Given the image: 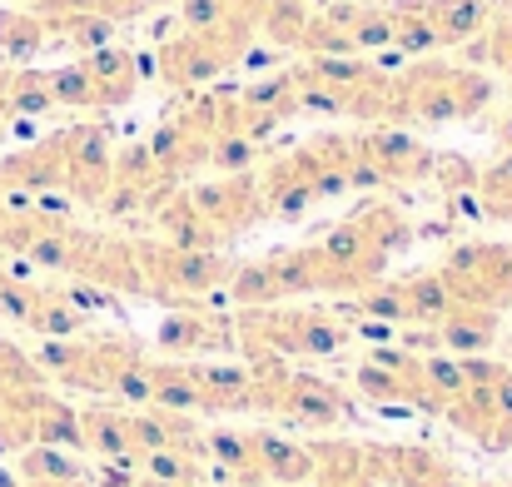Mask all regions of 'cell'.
Masks as SVG:
<instances>
[{
    "label": "cell",
    "mask_w": 512,
    "mask_h": 487,
    "mask_svg": "<svg viewBox=\"0 0 512 487\" xmlns=\"http://www.w3.org/2000/svg\"><path fill=\"white\" fill-rule=\"evenodd\" d=\"M309 0H269V10L259 15V30L269 35V45H304L309 30Z\"/></svg>",
    "instance_id": "2e32d148"
},
{
    "label": "cell",
    "mask_w": 512,
    "mask_h": 487,
    "mask_svg": "<svg viewBox=\"0 0 512 487\" xmlns=\"http://www.w3.org/2000/svg\"><path fill=\"white\" fill-rule=\"evenodd\" d=\"M20 478H25V487H55V483L80 478V468H75L70 453L45 448V443H30V448L20 453Z\"/></svg>",
    "instance_id": "9a60e30c"
},
{
    "label": "cell",
    "mask_w": 512,
    "mask_h": 487,
    "mask_svg": "<svg viewBox=\"0 0 512 487\" xmlns=\"http://www.w3.org/2000/svg\"><path fill=\"white\" fill-rule=\"evenodd\" d=\"M50 105V70H10V115H45Z\"/></svg>",
    "instance_id": "e0dca14e"
},
{
    "label": "cell",
    "mask_w": 512,
    "mask_h": 487,
    "mask_svg": "<svg viewBox=\"0 0 512 487\" xmlns=\"http://www.w3.org/2000/svg\"><path fill=\"white\" fill-rule=\"evenodd\" d=\"M373 453H378V468H383L388 483H398V487H458L453 463H448L443 453H433V448H378V443H373Z\"/></svg>",
    "instance_id": "9c48e42d"
},
{
    "label": "cell",
    "mask_w": 512,
    "mask_h": 487,
    "mask_svg": "<svg viewBox=\"0 0 512 487\" xmlns=\"http://www.w3.org/2000/svg\"><path fill=\"white\" fill-rule=\"evenodd\" d=\"M259 458H264V478L279 487L309 483L314 478V453L304 443H289L279 433H259Z\"/></svg>",
    "instance_id": "4fadbf2b"
},
{
    "label": "cell",
    "mask_w": 512,
    "mask_h": 487,
    "mask_svg": "<svg viewBox=\"0 0 512 487\" xmlns=\"http://www.w3.org/2000/svg\"><path fill=\"white\" fill-rule=\"evenodd\" d=\"M45 40H50V30H45V20L35 10H0V50L10 60L25 65L30 55L45 50Z\"/></svg>",
    "instance_id": "5bb4252c"
},
{
    "label": "cell",
    "mask_w": 512,
    "mask_h": 487,
    "mask_svg": "<svg viewBox=\"0 0 512 487\" xmlns=\"http://www.w3.org/2000/svg\"><path fill=\"white\" fill-rule=\"evenodd\" d=\"M5 189H10V184H5V174H0V194H5Z\"/></svg>",
    "instance_id": "7402d4cb"
},
{
    "label": "cell",
    "mask_w": 512,
    "mask_h": 487,
    "mask_svg": "<svg viewBox=\"0 0 512 487\" xmlns=\"http://www.w3.org/2000/svg\"><path fill=\"white\" fill-rule=\"evenodd\" d=\"M234 343V319L229 314H209V309H174L160 328V348H170L179 358H199V353H224Z\"/></svg>",
    "instance_id": "ba28073f"
},
{
    "label": "cell",
    "mask_w": 512,
    "mask_h": 487,
    "mask_svg": "<svg viewBox=\"0 0 512 487\" xmlns=\"http://www.w3.org/2000/svg\"><path fill=\"white\" fill-rule=\"evenodd\" d=\"M493 105V80L463 65H443V60H423L403 75H393V115L398 120H468L478 110Z\"/></svg>",
    "instance_id": "6da1fadb"
},
{
    "label": "cell",
    "mask_w": 512,
    "mask_h": 487,
    "mask_svg": "<svg viewBox=\"0 0 512 487\" xmlns=\"http://www.w3.org/2000/svg\"><path fill=\"white\" fill-rule=\"evenodd\" d=\"M418 10L428 15L438 45H458L468 35H478L488 25V5L483 0H418Z\"/></svg>",
    "instance_id": "7c38bea8"
},
{
    "label": "cell",
    "mask_w": 512,
    "mask_h": 487,
    "mask_svg": "<svg viewBox=\"0 0 512 487\" xmlns=\"http://www.w3.org/2000/svg\"><path fill=\"white\" fill-rule=\"evenodd\" d=\"M498 324H503V314L498 309H478V304H453L443 319H438V338H443V348H453V353H483V348H493V338H498Z\"/></svg>",
    "instance_id": "8fae6325"
},
{
    "label": "cell",
    "mask_w": 512,
    "mask_h": 487,
    "mask_svg": "<svg viewBox=\"0 0 512 487\" xmlns=\"http://www.w3.org/2000/svg\"><path fill=\"white\" fill-rule=\"evenodd\" d=\"M274 413H284L294 423H309V428H329V423H339L343 413H348V398H343L334 383L289 368V378H284V388L274 398Z\"/></svg>",
    "instance_id": "52a82bcc"
},
{
    "label": "cell",
    "mask_w": 512,
    "mask_h": 487,
    "mask_svg": "<svg viewBox=\"0 0 512 487\" xmlns=\"http://www.w3.org/2000/svg\"><path fill=\"white\" fill-rule=\"evenodd\" d=\"M85 75H90V90H95V110L100 105H125L140 85V60L130 50H90L85 60Z\"/></svg>",
    "instance_id": "30bf717a"
},
{
    "label": "cell",
    "mask_w": 512,
    "mask_h": 487,
    "mask_svg": "<svg viewBox=\"0 0 512 487\" xmlns=\"http://www.w3.org/2000/svg\"><path fill=\"white\" fill-rule=\"evenodd\" d=\"M0 487H25V483H15V478H10V473H0Z\"/></svg>",
    "instance_id": "44dd1931"
},
{
    "label": "cell",
    "mask_w": 512,
    "mask_h": 487,
    "mask_svg": "<svg viewBox=\"0 0 512 487\" xmlns=\"http://www.w3.org/2000/svg\"><path fill=\"white\" fill-rule=\"evenodd\" d=\"M363 5H368V0H363Z\"/></svg>",
    "instance_id": "603a6c76"
},
{
    "label": "cell",
    "mask_w": 512,
    "mask_h": 487,
    "mask_svg": "<svg viewBox=\"0 0 512 487\" xmlns=\"http://www.w3.org/2000/svg\"><path fill=\"white\" fill-rule=\"evenodd\" d=\"M493 135H498V145H503V150H512V110L498 120V125H493Z\"/></svg>",
    "instance_id": "ffe728a7"
},
{
    "label": "cell",
    "mask_w": 512,
    "mask_h": 487,
    "mask_svg": "<svg viewBox=\"0 0 512 487\" xmlns=\"http://www.w3.org/2000/svg\"><path fill=\"white\" fill-rule=\"evenodd\" d=\"M145 294L179 304L194 294H209L214 284H229V264L214 249H179V244H135Z\"/></svg>",
    "instance_id": "3957f363"
},
{
    "label": "cell",
    "mask_w": 512,
    "mask_h": 487,
    "mask_svg": "<svg viewBox=\"0 0 512 487\" xmlns=\"http://www.w3.org/2000/svg\"><path fill=\"white\" fill-rule=\"evenodd\" d=\"M478 199H483V214H488V219L512 224V150L493 164V169L478 174Z\"/></svg>",
    "instance_id": "ac0fdd59"
},
{
    "label": "cell",
    "mask_w": 512,
    "mask_h": 487,
    "mask_svg": "<svg viewBox=\"0 0 512 487\" xmlns=\"http://www.w3.org/2000/svg\"><path fill=\"white\" fill-rule=\"evenodd\" d=\"M189 199H194V209L204 214V224L219 234V244L224 239H234V234H244L249 224H259L269 209H264V189H259V179H249V174H224V179H214V184H199V189H189Z\"/></svg>",
    "instance_id": "5b68a950"
},
{
    "label": "cell",
    "mask_w": 512,
    "mask_h": 487,
    "mask_svg": "<svg viewBox=\"0 0 512 487\" xmlns=\"http://www.w3.org/2000/svg\"><path fill=\"white\" fill-rule=\"evenodd\" d=\"M453 304L508 309L512 304V244H463L438 269Z\"/></svg>",
    "instance_id": "277c9868"
},
{
    "label": "cell",
    "mask_w": 512,
    "mask_h": 487,
    "mask_svg": "<svg viewBox=\"0 0 512 487\" xmlns=\"http://www.w3.org/2000/svg\"><path fill=\"white\" fill-rule=\"evenodd\" d=\"M234 333L244 338L249 353H309V358H324V353H339L348 343V324H339L334 314L324 309H244L234 319Z\"/></svg>",
    "instance_id": "7a4b0ae2"
},
{
    "label": "cell",
    "mask_w": 512,
    "mask_h": 487,
    "mask_svg": "<svg viewBox=\"0 0 512 487\" xmlns=\"http://www.w3.org/2000/svg\"><path fill=\"white\" fill-rule=\"evenodd\" d=\"M358 150H363L368 169L378 174V184H418L433 174V155L403 130H373L358 140Z\"/></svg>",
    "instance_id": "8992f818"
},
{
    "label": "cell",
    "mask_w": 512,
    "mask_h": 487,
    "mask_svg": "<svg viewBox=\"0 0 512 487\" xmlns=\"http://www.w3.org/2000/svg\"><path fill=\"white\" fill-rule=\"evenodd\" d=\"M488 50H493V65H498L503 75H512V20H498V25H493Z\"/></svg>",
    "instance_id": "d6986e66"
}]
</instances>
